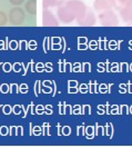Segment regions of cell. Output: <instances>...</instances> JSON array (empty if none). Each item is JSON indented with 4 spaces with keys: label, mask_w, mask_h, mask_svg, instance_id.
Listing matches in <instances>:
<instances>
[{
    "label": "cell",
    "mask_w": 132,
    "mask_h": 148,
    "mask_svg": "<svg viewBox=\"0 0 132 148\" xmlns=\"http://www.w3.org/2000/svg\"><path fill=\"white\" fill-rule=\"evenodd\" d=\"M99 20L103 26H117L119 23L117 15L111 9L101 11L99 15Z\"/></svg>",
    "instance_id": "obj_2"
},
{
    "label": "cell",
    "mask_w": 132,
    "mask_h": 148,
    "mask_svg": "<svg viewBox=\"0 0 132 148\" xmlns=\"http://www.w3.org/2000/svg\"><path fill=\"white\" fill-rule=\"evenodd\" d=\"M8 21L7 15L3 11H0V26H5Z\"/></svg>",
    "instance_id": "obj_11"
},
{
    "label": "cell",
    "mask_w": 132,
    "mask_h": 148,
    "mask_svg": "<svg viewBox=\"0 0 132 148\" xmlns=\"http://www.w3.org/2000/svg\"><path fill=\"white\" fill-rule=\"evenodd\" d=\"M108 1L111 5V7H113L118 11H121L125 6V3L128 2V0H108Z\"/></svg>",
    "instance_id": "obj_9"
},
{
    "label": "cell",
    "mask_w": 132,
    "mask_h": 148,
    "mask_svg": "<svg viewBox=\"0 0 132 148\" xmlns=\"http://www.w3.org/2000/svg\"><path fill=\"white\" fill-rule=\"evenodd\" d=\"M10 1V3L12 5V6H16V7H18V6H20L23 3V1L24 0H9Z\"/></svg>",
    "instance_id": "obj_12"
},
{
    "label": "cell",
    "mask_w": 132,
    "mask_h": 148,
    "mask_svg": "<svg viewBox=\"0 0 132 148\" xmlns=\"http://www.w3.org/2000/svg\"><path fill=\"white\" fill-rule=\"evenodd\" d=\"M79 25H82V26H92L95 23V15L91 10H88V12L82 17V19L78 21Z\"/></svg>",
    "instance_id": "obj_6"
},
{
    "label": "cell",
    "mask_w": 132,
    "mask_h": 148,
    "mask_svg": "<svg viewBox=\"0 0 132 148\" xmlns=\"http://www.w3.org/2000/svg\"><path fill=\"white\" fill-rule=\"evenodd\" d=\"M93 8H95L97 11H104V10H108L111 8V5L109 3L108 0H95L93 2Z\"/></svg>",
    "instance_id": "obj_7"
},
{
    "label": "cell",
    "mask_w": 132,
    "mask_h": 148,
    "mask_svg": "<svg viewBox=\"0 0 132 148\" xmlns=\"http://www.w3.org/2000/svg\"><path fill=\"white\" fill-rule=\"evenodd\" d=\"M120 16L125 22H132V0H128L123 9L120 11Z\"/></svg>",
    "instance_id": "obj_5"
},
{
    "label": "cell",
    "mask_w": 132,
    "mask_h": 148,
    "mask_svg": "<svg viewBox=\"0 0 132 148\" xmlns=\"http://www.w3.org/2000/svg\"><path fill=\"white\" fill-rule=\"evenodd\" d=\"M42 25L44 26H58L59 21L51 11L44 10L42 14Z\"/></svg>",
    "instance_id": "obj_4"
},
{
    "label": "cell",
    "mask_w": 132,
    "mask_h": 148,
    "mask_svg": "<svg viewBox=\"0 0 132 148\" xmlns=\"http://www.w3.org/2000/svg\"><path fill=\"white\" fill-rule=\"evenodd\" d=\"M58 2L59 0H44V8L54 7L58 5Z\"/></svg>",
    "instance_id": "obj_10"
},
{
    "label": "cell",
    "mask_w": 132,
    "mask_h": 148,
    "mask_svg": "<svg viewBox=\"0 0 132 148\" xmlns=\"http://www.w3.org/2000/svg\"><path fill=\"white\" fill-rule=\"evenodd\" d=\"M24 19H26V14H24V11L22 10L21 8L15 7L10 10V12H9V21H10L11 25H15V26L22 25Z\"/></svg>",
    "instance_id": "obj_3"
},
{
    "label": "cell",
    "mask_w": 132,
    "mask_h": 148,
    "mask_svg": "<svg viewBox=\"0 0 132 148\" xmlns=\"http://www.w3.org/2000/svg\"><path fill=\"white\" fill-rule=\"evenodd\" d=\"M57 6H58V11H57L58 19L63 23L72 22L74 19L79 21L88 12L87 6L79 0L59 1Z\"/></svg>",
    "instance_id": "obj_1"
},
{
    "label": "cell",
    "mask_w": 132,
    "mask_h": 148,
    "mask_svg": "<svg viewBox=\"0 0 132 148\" xmlns=\"http://www.w3.org/2000/svg\"><path fill=\"white\" fill-rule=\"evenodd\" d=\"M26 10L30 15H36L37 14V0H29L26 3Z\"/></svg>",
    "instance_id": "obj_8"
}]
</instances>
